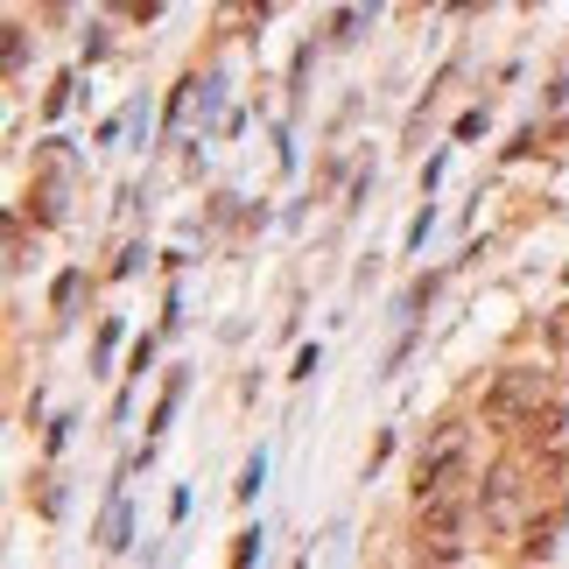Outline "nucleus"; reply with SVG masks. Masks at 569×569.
<instances>
[{"instance_id":"nucleus-1","label":"nucleus","mask_w":569,"mask_h":569,"mask_svg":"<svg viewBox=\"0 0 569 569\" xmlns=\"http://www.w3.org/2000/svg\"><path fill=\"white\" fill-rule=\"evenodd\" d=\"M548 401H556V380H548V372L514 366V372H500V387L485 394V415H492V422H506V429H520L528 415H542Z\"/></svg>"},{"instance_id":"nucleus-2","label":"nucleus","mask_w":569,"mask_h":569,"mask_svg":"<svg viewBox=\"0 0 569 569\" xmlns=\"http://www.w3.org/2000/svg\"><path fill=\"white\" fill-rule=\"evenodd\" d=\"M471 485V437L464 429H437V443L415 464V492H464Z\"/></svg>"},{"instance_id":"nucleus-3","label":"nucleus","mask_w":569,"mask_h":569,"mask_svg":"<svg viewBox=\"0 0 569 569\" xmlns=\"http://www.w3.org/2000/svg\"><path fill=\"white\" fill-rule=\"evenodd\" d=\"M471 520V492H422V548L451 562L457 556V534Z\"/></svg>"},{"instance_id":"nucleus-4","label":"nucleus","mask_w":569,"mask_h":569,"mask_svg":"<svg viewBox=\"0 0 569 569\" xmlns=\"http://www.w3.org/2000/svg\"><path fill=\"white\" fill-rule=\"evenodd\" d=\"M99 548H127V492H113L106 520H99Z\"/></svg>"},{"instance_id":"nucleus-5","label":"nucleus","mask_w":569,"mask_h":569,"mask_svg":"<svg viewBox=\"0 0 569 569\" xmlns=\"http://www.w3.org/2000/svg\"><path fill=\"white\" fill-rule=\"evenodd\" d=\"M176 401H184V372H176L169 380V394H162V408L148 415V437H155V429H169V415H176Z\"/></svg>"},{"instance_id":"nucleus-6","label":"nucleus","mask_w":569,"mask_h":569,"mask_svg":"<svg viewBox=\"0 0 569 569\" xmlns=\"http://www.w3.org/2000/svg\"><path fill=\"white\" fill-rule=\"evenodd\" d=\"M556 338H562V344H569V309H562V324H556Z\"/></svg>"}]
</instances>
